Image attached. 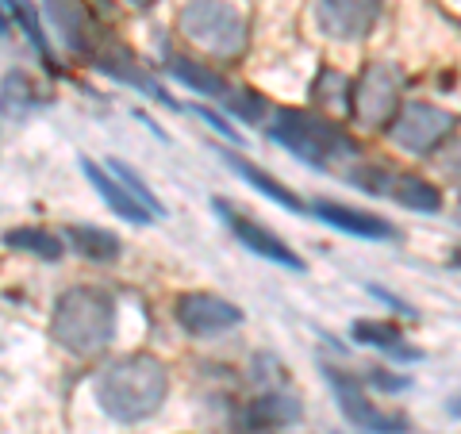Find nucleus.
Masks as SVG:
<instances>
[{
	"mask_svg": "<svg viewBox=\"0 0 461 434\" xmlns=\"http://www.w3.org/2000/svg\"><path fill=\"white\" fill-rule=\"evenodd\" d=\"M223 162H227L230 169H235V173H239V177L247 181V185H254V189L262 193V196H269L277 208L293 212V215H308V204H304V200H300L293 189H285V185H281L277 177H269L266 169H258L254 162H247V158H239V154H223Z\"/></svg>",
	"mask_w": 461,
	"mask_h": 434,
	"instance_id": "nucleus-16",
	"label": "nucleus"
},
{
	"mask_svg": "<svg viewBox=\"0 0 461 434\" xmlns=\"http://www.w3.org/2000/svg\"><path fill=\"white\" fill-rule=\"evenodd\" d=\"M173 315H177L185 335H193V339L223 335V330L242 323L239 303H230V300L215 296V293H181L177 303H173Z\"/></svg>",
	"mask_w": 461,
	"mask_h": 434,
	"instance_id": "nucleus-9",
	"label": "nucleus"
},
{
	"mask_svg": "<svg viewBox=\"0 0 461 434\" xmlns=\"http://www.w3.org/2000/svg\"><path fill=\"white\" fill-rule=\"evenodd\" d=\"M196 115H200V120H204L208 127H215V131H220L223 139H230V142H242V135L235 131V127H230L227 120H220V115H215L212 108H196Z\"/></svg>",
	"mask_w": 461,
	"mask_h": 434,
	"instance_id": "nucleus-27",
	"label": "nucleus"
},
{
	"mask_svg": "<svg viewBox=\"0 0 461 434\" xmlns=\"http://www.w3.org/2000/svg\"><path fill=\"white\" fill-rule=\"evenodd\" d=\"M177 35L215 62H239L250 47V23L230 0H189L177 12Z\"/></svg>",
	"mask_w": 461,
	"mask_h": 434,
	"instance_id": "nucleus-4",
	"label": "nucleus"
},
{
	"mask_svg": "<svg viewBox=\"0 0 461 434\" xmlns=\"http://www.w3.org/2000/svg\"><path fill=\"white\" fill-rule=\"evenodd\" d=\"M108 173H112V177H115V181H120V185H123V189H127V193H131V196H135V200H139V204H142V208H147L150 215H166V204H162V200H158V196H154V193L147 189V181H142V177H139V173H135L131 166H123V162H120V158H108Z\"/></svg>",
	"mask_w": 461,
	"mask_h": 434,
	"instance_id": "nucleus-24",
	"label": "nucleus"
},
{
	"mask_svg": "<svg viewBox=\"0 0 461 434\" xmlns=\"http://www.w3.org/2000/svg\"><path fill=\"white\" fill-rule=\"evenodd\" d=\"M5 246L8 250L35 254V258H42V262H58V258L66 254L62 239L50 235V231H42V227H12V231H5Z\"/></svg>",
	"mask_w": 461,
	"mask_h": 434,
	"instance_id": "nucleus-23",
	"label": "nucleus"
},
{
	"mask_svg": "<svg viewBox=\"0 0 461 434\" xmlns=\"http://www.w3.org/2000/svg\"><path fill=\"white\" fill-rule=\"evenodd\" d=\"M212 208L223 215V223L230 227V235H235L242 246H247L250 254L266 258V262L281 266V269H293V273H304V269H308V262H304V258H300L285 239H277L269 227H262L258 220H247V215L235 212V208L227 204V200H212Z\"/></svg>",
	"mask_w": 461,
	"mask_h": 434,
	"instance_id": "nucleus-10",
	"label": "nucleus"
},
{
	"mask_svg": "<svg viewBox=\"0 0 461 434\" xmlns=\"http://www.w3.org/2000/svg\"><path fill=\"white\" fill-rule=\"evenodd\" d=\"M400 104H403V74L388 62L362 66V74L350 81V93H346V112L366 131H384L393 123V115L400 112Z\"/></svg>",
	"mask_w": 461,
	"mask_h": 434,
	"instance_id": "nucleus-5",
	"label": "nucleus"
},
{
	"mask_svg": "<svg viewBox=\"0 0 461 434\" xmlns=\"http://www.w3.org/2000/svg\"><path fill=\"white\" fill-rule=\"evenodd\" d=\"M115 296L100 285H69L54 300L50 312V339L69 357H100L115 339Z\"/></svg>",
	"mask_w": 461,
	"mask_h": 434,
	"instance_id": "nucleus-2",
	"label": "nucleus"
},
{
	"mask_svg": "<svg viewBox=\"0 0 461 434\" xmlns=\"http://www.w3.org/2000/svg\"><path fill=\"white\" fill-rule=\"evenodd\" d=\"M350 335H354V342L369 346V350H381L384 357H393V361H420V350L403 342V335H400L393 323H381V320H357V323L350 327Z\"/></svg>",
	"mask_w": 461,
	"mask_h": 434,
	"instance_id": "nucleus-18",
	"label": "nucleus"
},
{
	"mask_svg": "<svg viewBox=\"0 0 461 434\" xmlns=\"http://www.w3.org/2000/svg\"><path fill=\"white\" fill-rule=\"evenodd\" d=\"M0 8H5V16L20 27L27 35V42L39 50V58L47 66H54V54H50V42H47V32H42V20H39V8L32 0H0Z\"/></svg>",
	"mask_w": 461,
	"mask_h": 434,
	"instance_id": "nucleus-22",
	"label": "nucleus"
},
{
	"mask_svg": "<svg viewBox=\"0 0 461 434\" xmlns=\"http://www.w3.org/2000/svg\"><path fill=\"white\" fill-rule=\"evenodd\" d=\"M220 104H227L230 112L239 115V120H247V123H258L266 115V100L258 93H250V89H235V85L227 89V96L220 100Z\"/></svg>",
	"mask_w": 461,
	"mask_h": 434,
	"instance_id": "nucleus-25",
	"label": "nucleus"
},
{
	"mask_svg": "<svg viewBox=\"0 0 461 434\" xmlns=\"http://www.w3.org/2000/svg\"><path fill=\"white\" fill-rule=\"evenodd\" d=\"M47 20L54 27V35L66 42L74 54L81 58H93L100 50V42H104V32H100L96 16L89 12L85 0H47Z\"/></svg>",
	"mask_w": 461,
	"mask_h": 434,
	"instance_id": "nucleus-13",
	"label": "nucleus"
},
{
	"mask_svg": "<svg viewBox=\"0 0 461 434\" xmlns=\"http://www.w3.org/2000/svg\"><path fill=\"white\" fill-rule=\"evenodd\" d=\"M93 62L100 74H108L115 77L120 85H127V89H139L142 96H150L158 100V104H169V108H177V100H173L166 89H162V81H158L154 74H147V66L139 62V54L131 47H123V42H115L104 35V42H100V50L93 54Z\"/></svg>",
	"mask_w": 461,
	"mask_h": 434,
	"instance_id": "nucleus-11",
	"label": "nucleus"
},
{
	"mask_svg": "<svg viewBox=\"0 0 461 434\" xmlns=\"http://www.w3.org/2000/svg\"><path fill=\"white\" fill-rule=\"evenodd\" d=\"M8 35V16H5V8H0V39Z\"/></svg>",
	"mask_w": 461,
	"mask_h": 434,
	"instance_id": "nucleus-28",
	"label": "nucleus"
},
{
	"mask_svg": "<svg viewBox=\"0 0 461 434\" xmlns=\"http://www.w3.org/2000/svg\"><path fill=\"white\" fill-rule=\"evenodd\" d=\"M81 173L89 177V185L96 189V196L104 200V204H108L115 215H120V220H127V223H154V215H150L147 208H142L139 200H135L131 193H127L123 185L115 181L108 169H100L96 162H89V158H85V162H81Z\"/></svg>",
	"mask_w": 461,
	"mask_h": 434,
	"instance_id": "nucleus-15",
	"label": "nucleus"
},
{
	"mask_svg": "<svg viewBox=\"0 0 461 434\" xmlns=\"http://www.w3.org/2000/svg\"><path fill=\"white\" fill-rule=\"evenodd\" d=\"M266 131L277 147H285L293 158L315 169H330L339 158L342 162H357V142L335 120H327V115L312 108H277Z\"/></svg>",
	"mask_w": 461,
	"mask_h": 434,
	"instance_id": "nucleus-3",
	"label": "nucleus"
},
{
	"mask_svg": "<svg viewBox=\"0 0 461 434\" xmlns=\"http://www.w3.org/2000/svg\"><path fill=\"white\" fill-rule=\"evenodd\" d=\"M323 377H327L330 393H335V400H339V411L350 419L354 427H362L369 434H408V415L377 408V403L366 396V388H362V381H357L354 373L323 366Z\"/></svg>",
	"mask_w": 461,
	"mask_h": 434,
	"instance_id": "nucleus-7",
	"label": "nucleus"
},
{
	"mask_svg": "<svg viewBox=\"0 0 461 434\" xmlns=\"http://www.w3.org/2000/svg\"><path fill=\"white\" fill-rule=\"evenodd\" d=\"M300 419V400L296 396H285V393H266L258 396L247 415H242V427H247L250 434L258 430H277V427H288Z\"/></svg>",
	"mask_w": 461,
	"mask_h": 434,
	"instance_id": "nucleus-17",
	"label": "nucleus"
},
{
	"mask_svg": "<svg viewBox=\"0 0 461 434\" xmlns=\"http://www.w3.org/2000/svg\"><path fill=\"white\" fill-rule=\"evenodd\" d=\"M384 16V0H315V20L323 35L339 42L366 39Z\"/></svg>",
	"mask_w": 461,
	"mask_h": 434,
	"instance_id": "nucleus-12",
	"label": "nucleus"
},
{
	"mask_svg": "<svg viewBox=\"0 0 461 434\" xmlns=\"http://www.w3.org/2000/svg\"><path fill=\"white\" fill-rule=\"evenodd\" d=\"M127 5H135V8H154L158 0H127Z\"/></svg>",
	"mask_w": 461,
	"mask_h": 434,
	"instance_id": "nucleus-29",
	"label": "nucleus"
},
{
	"mask_svg": "<svg viewBox=\"0 0 461 434\" xmlns=\"http://www.w3.org/2000/svg\"><path fill=\"white\" fill-rule=\"evenodd\" d=\"M47 104V96L42 89L32 81V74H23V69H12L0 81V112L8 115V120H27L35 108Z\"/></svg>",
	"mask_w": 461,
	"mask_h": 434,
	"instance_id": "nucleus-20",
	"label": "nucleus"
},
{
	"mask_svg": "<svg viewBox=\"0 0 461 434\" xmlns=\"http://www.w3.org/2000/svg\"><path fill=\"white\" fill-rule=\"evenodd\" d=\"M93 396L115 423H147L169 396V369L154 354H123L93 377Z\"/></svg>",
	"mask_w": 461,
	"mask_h": 434,
	"instance_id": "nucleus-1",
	"label": "nucleus"
},
{
	"mask_svg": "<svg viewBox=\"0 0 461 434\" xmlns=\"http://www.w3.org/2000/svg\"><path fill=\"white\" fill-rule=\"evenodd\" d=\"M366 381L373 388H381V393H403V388H408V377H393V373H384V369H366Z\"/></svg>",
	"mask_w": 461,
	"mask_h": 434,
	"instance_id": "nucleus-26",
	"label": "nucleus"
},
{
	"mask_svg": "<svg viewBox=\"0 0 461 434\" xmlns=\"http://www.w3.org/2000/svg\"><path fill=\"white\" fill-rule=\"evenodd\" d=\"M384 131L403 154L430 158L446 139L454 135V115L446 108L427 104V100H403L400 112L393 115V123H388Z\"/></svg>",
	"mask_w": 461,
	"mask_h": 434,
	"instance_id": "nucleus-6",
	"label": "nucleus"
},
{
	"mask_svg": "<svg viewBox=\"0 0 461 434\" xmlns=\"http://www.w3.org/2000/svg\"><path fill=\"white\" fill-rule=\"evenodd\" d=\"M166 74L177 77L181 85H189V89L200 93V96H212V100H223L227 89H230V81L223 74H215L212 66H200L185 54H166Z\"/></svg>",
	"mask_w": 461,
	"mask_h": 434,
	"instance_id": "nucleus-19",
	"label": "nucleus"
},
{
	"mask_svg": "<svg viewBox=\"0 0 461 434\" xmlns=\"http://www.w3.org/2000/svg\"><path fill=\"white\" fill-rule=\"evenodd\" d=\"M308 212L315 215V220H323V223H330V227H339V231H346V235H354V239H373V242L396 239L393 223H384L381 215L362 212V208H346V204H335V200H315Z\"/></svg>",
	"mask_w": 461,
	"mask_h": 434,
	"instance_id": "nucleus-14",
	"label": "nucleus"
},
{
	"mask_svg": "<svg viewBox=\"0 0 461 434\" xmlns=\"http://www.w3.org/2000/svg\"><path fill=\"white\" fill-rule=\"evenodd\" d=\"M350 181L373 196L396 200V204L408 208V212H438L442 208V193L430 181L415 177V173H393V169H381V166H354Z\"/></svg>",
	"mask_w": 461,
	"mask_h": 434,
	"instance_id": "nucleus-8",
	"label": "nucleus"
},
{
	"mask_svg": "<svg viewBox=\"0 0 461 434\" xmlns=\"http://www.w3.org/2000/svg\"><path fill=\"white\" fill-rule=\"evenodd\" d=\"M66 242L74 246L81 258H89V262H100V266L115 262V258H120V250H123L120 235H112V231H104V227H89V223L66 227Z\"/></svg>",
	"mask_w": 461,
	"mask_h": 434,
	"instance_id": "nucleus-21",
	"label": "nucleus"
}]
</instances>
